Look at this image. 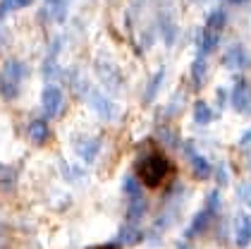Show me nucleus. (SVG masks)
Listing matches in <instances>:
<instances>
[{
    "label": "nucleus",
    "instance_id": "nucleus-1",
    "mask_svg": "<svg viewBox=\"0 0 251 249\" xmlns=\"http://www.w3.org/2000/svg\"><path fill=\"white\" fill-rule=\"evenodd\" d=\"M173 175H175L173 161L160 151V149H155V146H151L146 153H141L139 161H136V177H139V182H141L144 187H149V190L163 187Z\"/></svg>",
    "mask_w": 251,
    "mask_h": 249
},
{
    "label": "nucleus",
    "instance_id": "nucleus-2",
    "mask_svg": "<svg viewBox=\"0 0 251 249\" xmlns=\"http://www.w3.org/2000/svg\"><path fill=\"white\" fill-rule=\"evenodd\" d=\"M223 29H225V12L215 10V12L208 15L206 24H203V31H201V55H211L213 51L218 48Z\"/></svg>",
    "mask_w": 251,
    "mask_h": 249
},
{
    "label": "nucleus",
    "instance_id": "nucleus-3",
    "mask_svg": "<svg viewBox=\"0 0 251 249\" xmlns=\"http://www.w3.org/2000/svg\"><path fill=\"white\" fill-rule=\"evenodd\" d=\"M218 209H220V196H218V192H211V194H208V199H206L203 211H199V213H196L194 223L187 228V237H196L199 232H203V230L208 228V223L215 218Z\"/></svg>",
    "mask_w": 251,
    "mask_h": 249
},
{
    "label": "nucleus",
    "instance_id": "nucleus-4",
    "mask_svg": "<svg viewBox=\"0 0 251 249\" xmlns=\"http://www.w3.org/2000/svg\"><path fill=\"white\" fill-rule=\"evenodd\" d=\"M230 101H232V108H234L237 113H242V115L251 113V84L247 79H239V82L234 84Z\"/></svg>",
    "mask_w": 251,
    "mask_h": 249
},
{
    "label": "nucleus",
    "instance_id": "nucleus-5",
    "mask_svg": "<svg viewBox=\"0 0 251 249\" xmlns=\"http://www.w3.org/2000/svg\"><path fill=\"white\" fill-rule=\"evenodd\" d=\"M184 153H187V158H189V163H192V170H194V175H196L199 180L211 177L213 166L208 163V158H206L203 153H199L196 149H194L192 141H187V144H184Z\"/></svg>",
    "mask_w": 251,
    "mask_h": 249
},
{
    "label": "nucleus",
    "instance_id": "nucleus-6",
    "mask_svg": "<svg viewBox=\"0 0 251 249\" xmlns=\"http://www.w3.org/2000/svg\"><path fill=\"white\" fill-rule=\"evenodd\" d=\"M41 101H43V113L48 115V117L60 115L62 106H65V96H62V91H60L58 86H53V84H48V86L43 89Z\"/></svg>",
    "mask_w": 251,
    "mask_h": 249
},
{
    "label": "nucleus",
    "instance_id": "nucleus-7",
    "mask_svg": "<svg viewBox=\"0 0 251 249\" xmlns=\"http://www.w3.org/2000/svg\"><path fill=\"white\" fill-rule=\"evenodd\" d=\"M26 75V70H24V65H22L20 60H12L7 67H5V96H15L17 94V86H20L22 77Z\"/></svg>",
    "mask_w": 251,
    "mask_h": 249
},
{
    "label": "nucleus",
    "instance_id": "nucleus-8",
    "mask_svg": "<svg viewBox=\"0 0 251 249\" xmlns=\"http://www.w3.org/2000/svg\"><path fill=\"white\" fill-rule=\"evenodd\" d=\"M234 240L239 247H249L251 245V216L249 213H239L237 223H234Z\"/></svg>",
    "mask_w": 251,
    "mask_h": 249
},
{
    "label": "nucleus",
    "instance_id": "nucleus-9",
    "mask_svg": "<svg viewBox=\"0 0 251 249\" xmlns=\"http://www.w3.org/2000/svg\"><path fill=\"white\" fill-rule=\"evenodd\" d=\"M249 62H251V57L244 46H232L230 51L225 53V65L230 70H244V67H249Z\"/></svg>",
    "mask_w": 251,
    "mask_h": 249
},
{
    "label": "nucleus",
    "instance_id": "nucleus-10",
    "mask_svg": "<svg viewBox=\"0 0 251 249\" xmlns=\"http://www.w3.org/2000/svg\"><path fill=\"white\" fill-rule=\"evenodd\" d=\"M29 139H34L36 144H43L48 139V122L46 120H34L29 125Z\"/></svg>",
    "mask_w": 251,
    "mask_h": 249
},
{
    "label": "nucleus",
    "instance_id": "nucleus-11",
    "mask_svg": "<svg viewBox=\"0 0 251 249\" xmlns=\"http://www.w3.org/2000/svg\"><path fill=\"white\" fill-rule=\"evenodd\" d=\"M213 117V111H211V106L206 103V101H196V106H194V120L199 122V125H208Z\"/></svg>",
    "mask_w": 251,
    "mask_h": 249
},
{
    "label": "nucleus",
    "instance_id": "nucleus-12",
    "mask_svg": "<svg viewBox=\"0 0 251 249\" xmlns=\"http://www.w3.org/2000/svg\"><path fill=\"white\" fill-rule=\"evenodd\" d=\"M77 153L84 158V161H94V156L98 153V141H96V139L79 141V144H77Z\"/></svg>",
    "mask_w": 251,
    "mask_h": 249
},
{
    "label": "nucleus",
    "instance_id": "nucleus-13",
    "mask_svg": "<svg viewBox=\"0 0 251 249\" xmlns=\"http://www.w3.org/2000/svg\"><path fill=\"white\" fill-rule=\"evenodd\" d=\"M31 0H0V17H5L7 12L12 10H20V7H26Z\"/></svg>",
    "mask_w": 251,
    "mask_h": 249
},
{
    "label": "nucleus",
    "instance_id": "nucleus-14",
    "mask_svg": "<svg viewBox=\"0 0 251 249\" xmlns=\"http://www.w3.org/2000/svg\"><path fill=\"white\" fill-rule=\"evenodd\" d=\"M125 192L129 194V199L141 196V182H139V177H134V175H127V177H125Z\"/></svg>",
    "mask_w": 251,
    "mask_h": 249
},
{
    "label": "nucleus",
    "instance_id": "nucleus-15",
    "mask_svg": "<svg viewBox=\"0 0 251 249\" xmlns=\"http://www.w3.org/2000/svg\"><path fill=\"white\" fill-rule=\"evenodd\" d=\"M141 237H144V235H141V230H136L134 225H129V228H125L122 232H120V240H122L125 245H136Z\"/></svg>",
    "mask_w": 251,
    "mask_h": 249
},
{
    "label": "nucleus",
    "instance_id": "nucleus-16",
    "mask_svg": "<svg viewBox=\"0 0 251 249\" xmlns=\"http://www.w3.org/2000/svg\"><path fill=\"white\" fill-rule=\"evenodd\" d=\"M163 77H165V72L160 70V72H158V75H155L153 79H151V84H149V91H146V96H144V98H146V103H149V101H151V98L155 96L158 86H160V82H163Z\"/></svg>",
    "mask_w": 251,
    "mask_h": 249
},
{
    "label": "nucleus",
    "instance_id": "nucleus-17",
    "mask_svg": "<svg viewBox=\"0 0 251 249\" xmlns=\"http://www.w3.org/2000/svg\"><path fill=\"white\" fill-rule=\"evenodd\" d=\"M206 55H199L196 57V62H194V79H196V84H201V79H203V72H206Z\"/></svg>",
    "mask_w": 251,
    "mask_h": 249
},
{
    "label": "nucleus",
    "instance_id": "nucleus-18",
    "mask_svg": "<svg viewBox=\"0 0 251 249\" xmlns=\"http://www.w3.org/2000/svg\"><path fill=\"white\" fill-rule=\"evenodd\" d=\"M239 199L251 204V185H242V187H239Z\"/></svg>",
    "mask_w": 251,
    "mask_h": 249
},
{
    "label": "nucleus",
    "instance_id": "nucleus-19",
    "mask_svg": "<svg viewBox=\"0 0 251 249\" xmlns=\"http://www.w3.org/2000/svg\"><path fill=\"white\" fill-rule=\"evenodd\" d=\"M91 249H122L120 245H98V247H91Z\"/></svg>",
    "mask_w": 251,
    "mask_h": 249
},
{
    "label": "nucleus",
    "instance_id": "nucleus-20",
    "mask_svg": "<svg viewBox=\"0 0 251 249\" xmlns=\"http://www.w3.org/2000/svg\"><path fill=\"white\" fill-rule=\"evenodd\" d=\"M242 144H251V130L244 134V137H242Z\"/></svg>",
    "mask_w": 251,
    "mask_h": 249
},
{
    "label": "nucleus",
    "instance_id": "nucleus-21",
    "mask_svg": "<svg viewBox=\"0 0 251 249\" xmlns=\"http://www.w3.org/2000/svg\"><path fill=\"white\" fill-rule=\"evenodd\" d=\"M179 249H187V247H179Z\"/></svg>",
    "mask_w": 251,
    "mask_h": 249
}]
</instances>
